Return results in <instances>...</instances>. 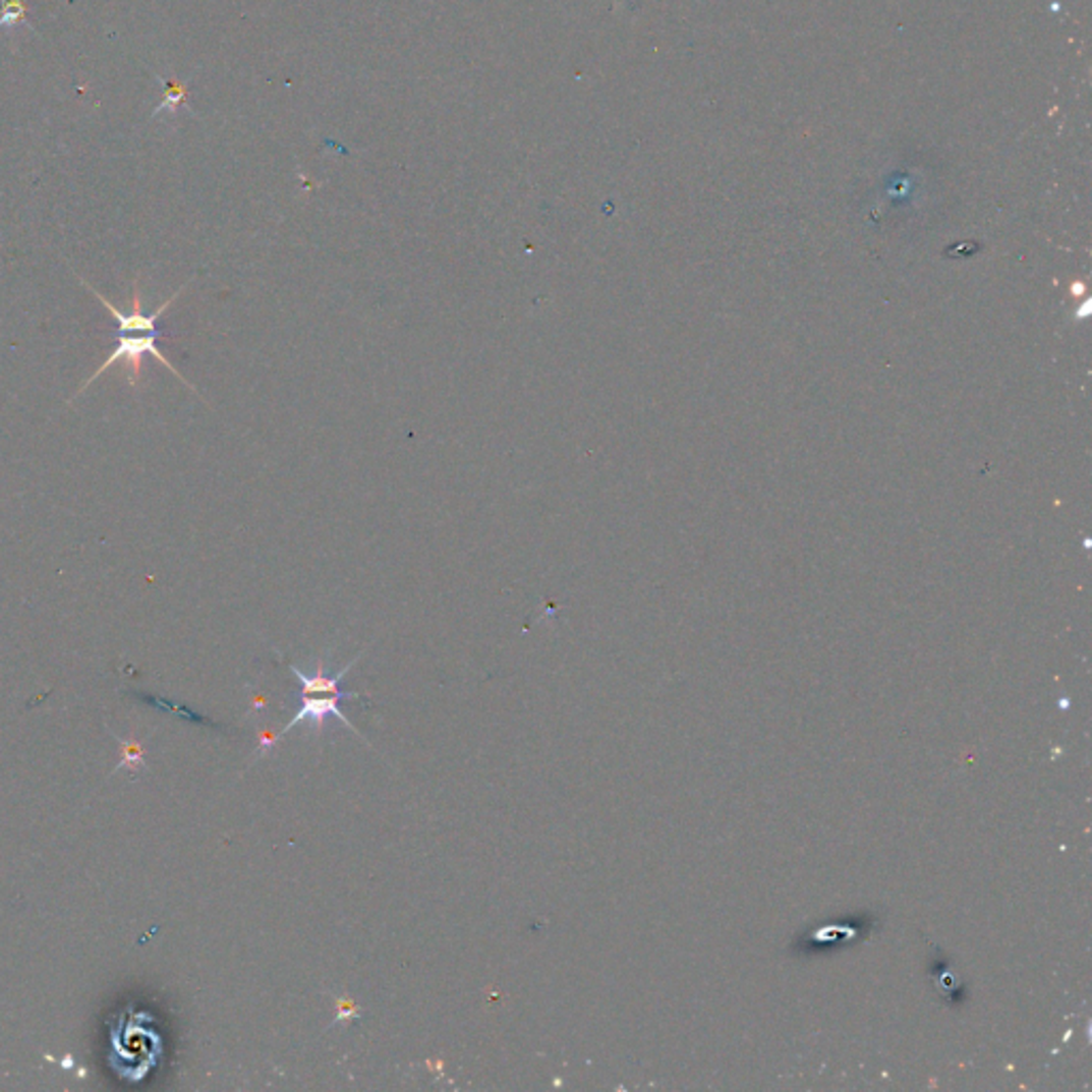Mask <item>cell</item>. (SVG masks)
Masks as SVG:
<instances>
[{
    "instance_id": "obj_1",
    "label": "cell",
    "mask_w": 1092,
    "mask_h": 1092,
    "mask_svg": "<svg viewBox=\"0 0 1092 1092\" xmlns=\"http://www.w3.org/2000/svg\"><path fill=\"white\" fill-rule=\"evenodd\" d=\"M116 338V344L114 348H111L107 359L101 363V367L88 378V381L75 391V395L66 401V406H71L73 401L85 393V389H91V385H95V381H99V378L103 373H107L111 367H114L116 363L124 361L126 363V383L132 387V389H139L141 387V381H143V356L146 354H152L156 361L163 363L165 369H169L177 381H182V385H186L192 393H196V389L186 381V378L177 371V367L167 359L165 352L159 348V340H161V329L156 331H116L114 333Z\"/></svg>"
},
{
    "instance_id": "obj_3",
    "label": "cell",
    "mask_w": 1092,
    "mask_h": 1092,
    "mask_svg": "<svg viewBox=\"0 0 1092 1092\" xmlns=\"http://www.w3.org/2000/svg\"><path fill=\"white\" fill-rule=\"evenodd\" d=\"M356 696H359V694H354V692L329 694L327 698H307V696H305V698H303V704L297 708L295 717L291 720V724H288V726L284 728V732H288V730L295 728L297 724H303V722H311V724H314V726L319 728V732H321L323 726H325V720L331 717V715H333V717H338L344 726H348V728H352V730L356 732V728L350 724V720L344 717V712L340 710V702H342L344 698H356ZM356 734H359V732H356Z\"/></svg>"
},
{
    "instance_id": "obj_7",
    "label": "cell",
    "mask_w": 1092,
    "mask_h": 1092,
    "mask_svg": "<svg viewBox=\"0 0 1092 1092\" xmlns=\"http://www.w3.org/2000/svg\"><path fill=\"white\" fill-rule=\"evenodd\" d=\"M344 1018H348V1020H356V1018H359V1012H356V1008H354V1005H346V1002H342V1005H340V1012H338V1018H336V1020L340 1022V1020H344Z\"/></svg>"
},
{
    "instance_id": "obj_5",
    "label": "cell",
    "mask_w": 1092,
    "mask_h": 1092,
    "mask_svg": "<svg viewBox=\"0 0 1092 1092\" xmlns=\"http://www.w3.org/2000/svg\"><path fill=\"white\" fill-rule=\"evenodd\" d=\"M17 26L35 28L28 19V0H3V7H0V31H13Z\"/></svg>"
},
{
    "instance_id": "obj_6",
    "label": "cell",
    "mask_w": 1092,
    "mask_h": 1092,
    "mask_svg": "<svg viewBox=\"0 0 1092 1092\" xmlns=\"http://www.w3.org/2000/svg\"><path fill=\"white\" fill-rule=\"evenodd\" d=\"M165 83H167V91H165V99H163V103H161L159 107H156V109L152 111V116H159V114H161V111H165V109H169V111H175L177 107H180V105L184 103V97H186V93H184V88H182L180 83H175V81H165Z\"/></svg>"
},
{
    "instance_id": "obj_2",
    "label": "cell",
    "mask_w": 1092,
    "mask_h": 1092,
    "mask_svg": "<svg viewBox=\"0 0 1092 1092\" xmlns=\"http://www.w3.org/2000/svg\"><path fill=\"white\" fill-rule=\"evenodd\" d=\"M879 918L871 911L856 913L845 920H837L832 924H817L809 930L800 932L792 941V954L796 956H819V954H832L841 952L845 947H852L860 941H866L873 937V932L879 928Z\"/></svg>"
},
{
    "instance_id": "obj_4",
    "label": "cell",
    "mask_w": 1092,
    "mask_h": 1092,
    "mask_svg": "<svg viewBox=\"0 0 1092 1092\" xmlns=\"http://www.w3.org/2000/svg\"><path fill=\"white\" fill-rule=\"evenodd\" d=\"M356 659H359V655H356V657L344 668V671H340L336 677H325V673H323V671H325L323 662L319 664L317 677H307V675H303L297 666L291 664V673H293V675L299 679V683H301V698H305V696H319V694H340V692H342V689H340V681H342V677L350 671V666H352Z\"/></svg>"
}]
</instances>
